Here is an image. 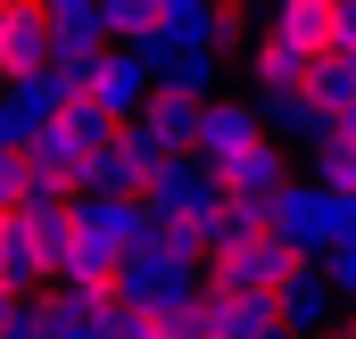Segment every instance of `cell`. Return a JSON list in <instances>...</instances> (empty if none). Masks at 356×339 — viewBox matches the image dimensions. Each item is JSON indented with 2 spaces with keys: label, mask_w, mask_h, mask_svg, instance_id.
I'll list each match as a JSON object with an SVG mask.
<instances>
[{
  "label": "cell",
  "mask_w": 356,
  "mask_h": 339,
  "mask_svg": "<svg viewBox=\"0 0 356 339\" xmlns=\"http://www.w3.org/2000/svg\"><path fill=\"white\" fill-rule=\"evenodd\" d=\"M17 149H25V133H17V124H8V108H0V158H17Z\"/></svg>",
  "instance_id": "cell-16"
},
{
  "label": "cell",
  "mask_w": 356,
  "mask_h": 339,
  "mask_svg": "<svg viewBox=\"0 0 356 339\" xmlns=\"http://www.w3.org/2000/svg\"><path fill=\"white\" fill-rule=\"evenodd\" d=\"M99 8H108V33H116L124 50H141V42L166 25V8H158V0H99Z\"/></svg>",
  "instance_id": "cell-13"
},
{
  "label": "cell",
  "mask_w": 356,
  "mask_h": 339,
  "mask_svg": "<svg viewBox=\"0 0 356 339\" xmlns=\"http://www.w3.org/2000/svg\"><path fill=\"white\" fill-rule=\"evenodd\" d=\"M340 50H356V0H340Z\"/></svg>",
  "instance_id": "cell-17"
},
{
  "label": "cell",
  "mask_w": 356,
  "mask_h": 339,
  "mask_svg": "<svg viewBox=\"0 0 356 339\" xmlns=\"http://www.w3.org/2000/svg\"><path fill=\"white\" fill-rule=\"evenodd\" d=\"M149 215H158V240H175V249H191L199 265H207L216 240H224L232 199H224V182L199 166V158H175V166L149 182Z\"/></svg>",
  "instance_id": "cell-1"
},
{
  "label": "cell",
  "mask_w": 356,
  "mask_h": 339,
  "mask_svg": "<svg viewBox=\"0 0 356 339\" xmlns=\"http://www.w3.org/2000/svg\"><path fill=\"white\" fill-rule=\"evenodd\" d=\"M273 306H282V323H290L298 339L340 331V290H332V273H323V265H298V273H290V290H282Z\"/></svg>",
  "instance_id": "cell-9"
},
{
  "label": "cell",
  "mask_w": 356,
  "mask_h": 339,
  "mask_svg": "<svg viewBox=\"0 0 356 339\" xmlns=\"http://www.w3.org/2000/svg\"><path fill=\"white\" fill-rule=\"evenodd\" d=\"M0 17H8V0H0Z\"/></svg>",
  "instance_id": "cell-20"
},
{
  "label": "cell",
  "mask_w": 356,
  "mask_h": 339,
  "mask_svg": "<svg viewBox=\"0 0 356 339\" xmlns=\"http://www.w3.org/2000/svg\"><path fill=\"white\" fill-rule=\"evenodd\" d=\"M216 182H224V199H232V207H273V199L298 182V174H290V141H257L241 166H224Z\"/></svg>",
  "instance_id": "cell-8"
},
{
  "label": "cell",
  "mask_w": 356,
  "mask_h": 339,
  "mask_svg": "<svg viewBox=\"0 0 356 339\" xmlns=\"http://www.w3.org/2000/svg\"><path fill=\"white\" fill-rule=\"evenodd\" d=\"M207 298V281H199V256L175 249V240H149V249L124 256V306H141V315H182V306H199Z\"/></svg>",
  "instance_id": "cell-2"
},
{
  "label": "cell",
  "mask_w": 356,
  "mask_h": 339,
  "mask_svg": "<svg viewBox=\"0 0 356 339\" xmlns=\"http://www.w3.org/2000/svg\"><path fill=\"white\" fill-rule=\"evenodd\" d=\"M216 8H249V0H216Z\"/></svg>",
  "instance_id": "cell-19"
},
{
  "label": "cell",
  "mask_w": 356,
  "mask_h": 339,
  "mask_svg": "<svg viewBox=\"0 0 356 339\" xmlns=\"http://www.w3.org/2000/svg\"><path fill=\"white\" fill-rule=\"evenodd\" d=\"M141 124L158 133V149H166V158H199V133H207V99H191V91H158V99L141 108Z\"/></svg>",
  "instance_id": "cell-11"
},
{
  "label": "cell",
  "mask_w": 356,
  "mask_h": 339,
  "mask_svg": "<svg viewBox=\"0 0 356 339\" xmlns=\"http://www.w3.org/2000/svg\"><path fill=\"white\" fill-rule=\"evenodd\" d=\"M298 265L307 256H290L273 232H249V240H224L207 256V290H224V298H282Z\"/></svg>",
  "instance_id": "cell-3"
},
{
  "label": "cell",
  "mask_w": 356,
  "mask_h": 339,
  "mask_svg": "<svg viewBox=\"0 0 356 339\" xmlns=\"http://www.w3.org/2000/svg\"><path fill=\"white\" fill-rule=\"evenodd\" d=\"M149 99H158V75H149V58H141V50L108 42V50L91 58V108H99V116L141 124V108H149Z\"/></svg>",
  "instance_id": "cell-5"
},
{
  "label": "cell",
  "mask_w": 356,
  "mask_h": 339,
  "mask_svg": "<svg viewBox=\"0 0 356 339\" xmlns=\"http://www.w3.org/2000/svg\"><path fill=\"white\" fill-rule=\"evenodd\" d=\"M266 133H273V141H307V149H323L340 124H332V108H323L315 91H282V99H266Z\"/></svg>",
  "instance_id": "cell-12"
},
{
  "label": "cell",
  "mask_w": 356,
  "mask_h": 339,
  "mask_svg": "<svg viewBox=\"0 0 356 339\" xmlns=\"http://www.w3.org/2000/svg\"><path fill=\"white\" fill-rule=\"evenodd\" d=\"M315 75H323V67H315L307 50H290V42H273V33H257V42H249V91H257V99L315 91Z\"/></svg>",
  "instance_id": "cell-10"
},
{
  "label": "cell",
  "mask_w": 356,
  "mask_h": 339,
  "mask_svg": "<svg viewBox=\"0 0 356 339\" xmlns=\"http://www.w3.org/2000/svg\"><path fill=\"white\" fill-rule=\"evenodd\" d=\"M266 33L323 67V58H340V0H266Z\"/></svg>",
  "instance_id": "cell-7"
},
{
  "label": "cell",
  "mask_w": 356,
  "mask_h": 339,
  "mask_svg": "<svg viewBox=\"0 0 356 339\" xmlns=\"http://www.w3.org/2000/svg\"><path fill=\"white\" fill-rule=\"evenodd\" d=\"M58 75V25L42 0H8L0 17V83H42Z\"/></svg>",
  "instance_id": "cell-4"
},
{
  "label": "cell",
  "mask_w": 356,
  "mask_h": 339,
  "mask_svg": "<svg viewBox=\"0 0 356 339\" xmlns=\"http://www.w3.org/2000/svg\"><path fill=\"white\" fill-rule=\"evenodd\" d=\"M323 339H356V323H348V331H323Z\"/></svg>",
  "instance_id": "cell-18"
},
{
  "label": "cell",
  "mask_w": 356,
  "mask_h": 339,
  "mask_svg": "<svg viewBox=\"0 0 356 339\" xmlns=\"http://www.w3.org/2000/svg\"><path fill=\"white\" fill-rule=\"evenodd\" d=\"M257 141H273V133H266V99H257V91H249V99H207V133H199V166H207V174L241 166Z\"/></svg>",
  "instance_id": "cell-6"
},
{
  "label": "cell",
  "mask_w": 356,
  "mask_h": 339,
  "mask_svg": "<svg viewBox=\"0 0 356 339\" xmlns=\"http://www.w3.org/2000/svg\"><path fill=\"white\" fill-rule=\"evenodd\" d=\"M315 182H323L332 199H356V141H340V133H332V141L315 149Z\"/></svg>",
  "instance_id": "cell-14"
},
{
  "label": "cell",
  "mask_w": 356,
  "mask_h": 339,
  "mask_svg": "<svg viewBox=\"0 0 356 339\" xmlns=\"http://www.w3.org/2000/svg\"><path fill=\"white\" fill-rule=\"evenodd\" d=\"M323 273H332V290H340V298H356V240L323 256Z\"/></svg>",
  "instance_id": "cell-15"
}]
</instances>
